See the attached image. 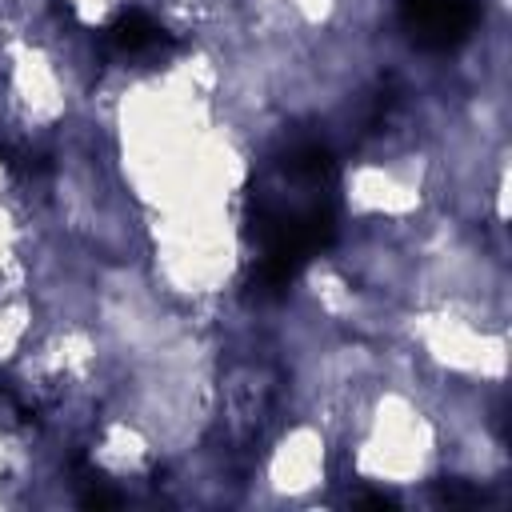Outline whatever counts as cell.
<instances>
[{
    "label": "cell",
    "instance_id": "cell-3",
    "mask_svg": "<svg viewBox=\"0 0 512 512\" xmlns=\"http://www.w3.org/2000/svg\"><path fill=\"white\" fill-rule=\"evenodd\" d=\"M108 44H112L120 56H128V60H144V56L164 52V48L172 44V36H168L156 20H148L144 12H128V16H120V20L108 28Z\"/></svg>",
    "mask_w": 512,
    "mask_h": 512
},
{
    "label": "cell",
    "instance_id": "cell-2",
    "mask_svg": "<svg viewBox=\"0 0 512 512\" xmlns=\"http://www.w3.org/2000/svg\"><path fill=\"white\" fill-rule=\"evenodd\" d=\"M404 24L416 44L452 48L472 32L476 8L472 0H404Z\"/></svg>",
    "mask_w": 512,
    "mask_h": 512
},
{
    "label": "cell",
    "instance_id": "cell-1",
    "mask_svg": "<svg viewBox=\"0 0 512 512\" xmlns=\"http://www.w3.org/2000/svg\"><path fill=\"white\" fill-rule=\"evenodd\" d=\"M276 412V376L260 364H244L224 384V432L232 444H252L264 436Z\"/></svg>",
    "mask_w": 512,
    "mask_h": 512
}]
</instances>
